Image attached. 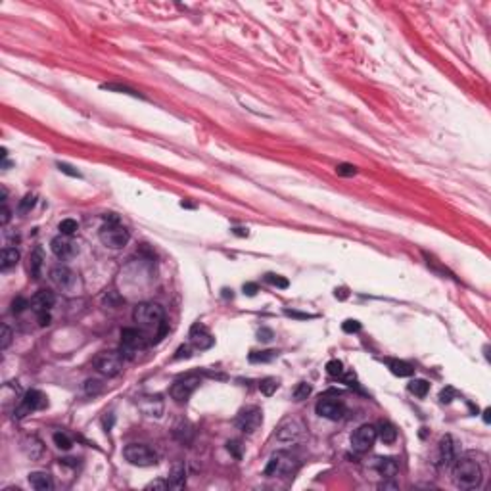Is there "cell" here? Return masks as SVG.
<instances>
[{"instance_id":"1","label":"cell","mask_w":491,"mask_h":491,"mask_svg":"<svg viewBox=\"0 0 491 491\" xmlns=\"http://www.w3.org/2000/svg\"><path fill=\"white\" fill-rule=\"evenodd\" d=\"M455 486L461 490H476L482 484V468L474 459H457L453 467Z\"/></svg>"},{"instance_id":"2","label":"cell","mask_w":491,"mask_h":491,"mask_svg":"<svg viewBox=\"0 0 491 491\" xmlns=\"http://www.w3.org/2000/svg\"><path fill=\"white\" fill-rule=\"evenodd\" d=\"M133 319L135 322L142 328V330H158L163 326V319H165V313H163V307L158 303H138L133 311Z\"/></svg>"},{"instance_id":"3","label":"cell","mask_w":491,"mask_h":491,"mask_svg":"<svg viewBox=\"0 0 491 491\" xmlns=\"http://www.w3.org/2000/svg\"><path fill=\"white\" fill-rule=\"evenodd\" d=\"M123 457L133 465V467H154L158 463V455L154 453L148 445L144 443H129L125 449H123Z\"/></svg>"},{"instance_id":"4","label":"cell","mask_w":491,"mask_h":491,"mask_svg":"<svg viewBox=\"0 0 491 491\" xmlns=\"http://www.w3.org/2000/svg\"><path fill=\"white\" fill-rule=\"evenodd\" d=\"M123 361L125 355L121 351H102L96 359H94V368L98 370L102 376L106 378H113L123 370Z\"/></svg>"},{"instance_id":"5","label":"cell","mask_w":491,"mask_h":491,"mask_svg":"<svg viewBox=\"0 0 491 491\" xmlns=\"http://www.w3.org/2000/svg\"><path fill=\"white\" fill-rule=\"evenodd\" d=\"M129 238V231L119 223H106L100 231V242L111 249H121L123 246H127Z\"/></svg>"},{"instance_id":"6","label":"cell","mask_w":491,"mask_h":491,"mask_svg":"<svg viewBox=\"0 0 491 491\" xmlns=\"http://www.w3.org/2000/svg\"><path fill=\"white\" fill-rule=\"evenodd\" d=\"M297 467L295 457H292L286 451H278L269 459L267 467H265V476H288L292 474Z\"/></svg>"},{"instance_id":"7","label":"cell","mask_w":491,"mask_h":491,"mask_svg":"<svg viewBox=\"0 0 491 491\" xmlns=\"http://www.w3.org/2000/svg\"><path fill=\"white\" fill-rule=\"evenodd\" d=\"M305 430H307L305 424H303L299 418L288 417L278 424L274 436H276L278 442H282V443H295L305 436Z\"/></svg>"},{"instance_id":"8","label":"cell","mask_w":491,"mask_h":491,"mask_svg":"<svg viewBox=\"0 0 491 491\" xmlns=\"http://www.w3.org/2000/svg\"><path fill=\"white\" fill-rule=\"evenodd\" d=\"M202 384V378L198 374H186L183 378L173 382L171 386V397L177 403H184L192 393L196 392Z\"/></svg>"},{"instance_id":"9","label":"cell","mask_w":491,"mask_h":491,"mask_svg":"<svg viewBox=\"0 0 491 491\" xmlns=\"http://www.w3.org/2000/svg\"><path fill=\"white\" fill-rule=\"evenodd\" d=\"M378 434H376V428L372 424H363L353 432L351 436V447L355 453H368L372 449V445L376 442Z\"/></svg>"},{"instance_id":"10","label":"cell","mask_w":491,"mask_h":491,"mask_svg":"<svg viewBox=\"0 0 491 491\" xmlns=\"http://www.w3.org/2000/svg\"><path fill=\"white\" fill-rule=\"evenodd\" d=\"M46 405H48V401H46V395H44V393L38 392V390H29V392L23 395L21 403L17 405L13 417L23 418V417H27V415H31V413H35V411H38V409H44Z\"/></svg>"},{"instance_id":"11","label":"cell","mask_w":491,"mask_h":491,"mask_svg":"<svg viewBox=\"0 0 491 491\" xmlns=\"http://www.w3.org/2000/svg\"><path fill=\"white\" fill-rule=\"evenodd\" d=\"M148 344V336L144 330H136V328H125L121 332V353L125 357L136 353L140 349H144Z\"/></svg>"},{"instance_id":"12","label":"cell","mask_w":491,"mask_h":491,"mask_svg":"<svg viewBox=\"0 0 491 491\" xmlns=\"http://www.w3.org/2000/svg\"><path fill=\"white\" fill-rule=\"evenodd\" d=\"M317 415L322 418H328V420H340L345 415V405L338 399V397H330V395H324L320 397L315 405Z\"/></svg>"},{"instance_id":"13","label":"cell","mask_w":491,"mask_h":491,"mask_svg":"<svg viewBox=\"0 0 491 491\" xmlns=\"http://www.w3.org/2000/svg\"><path fill=\"white\" fill-rule=\"evenodd\" d=\"M261 424H263V413L259 407H247L244 411H240L236 417V426L244 434H253L255 430H259Z\"/></svg>"},{"instance_id":"14","label":"cell","mask_w":491,"mask_h":491,"mask_svg":"<svg viewBox=\"0 0 491 491\" xmlns=\"http://www.w3.org/2000/svg\"><path fill=\"white\" fill-rule=\"evenodd\" d=\"M50 249H52V253H54L58 259H69V257H73L75 253H77V244L71 240V236L60 234V236L52 238V242H50Z\"/></svg>"},{"instance_id":"15","label":"cell","mask_w":491,"mask_h":491,"mask_svg":"<svg viewBox=\"0 0 491 491\" xmlns=\"http://www.w3.org/2000/svg\"><path fill=\"white\" fill-rule=\"evenodd\" d=\"M440 465L443 468H451L455 465V461L459 459L457 457V442L453 440V436H443L440 440Z\"/></svg>"},{"instance_id":"16","label":"cell","mask_w":491,"mask_h":491,"mask_svg":"<svg viewBox=\"0 0 491 491\" xmlns=\"http://www.w3.org/2000/svg\"><path fill=\"white\" fill-rule=\"evenodd\" d=\"M190 342L196 349H209L211 345L215 344V338L208 332V328L204 324L196 322L190 330Z\"/></svg>"},{"instance_id":"17","label":"cell","mask_w":491,"mask_h":491,"mask_svg":"<svg viewBox=\"0 0 491 491\" xmlns=\"http://www.w3.org/2000/svg\"><path fill=\"white\" fill-rule=\"evenodd\" d=\"M56 303V295L54 292H50V290H38L37 294L31 297V309L40 315V313H48L50 309L54 307Z\"/></svg>"},{"instance_id":"18","label":"cell","mask_w":491,"mask_h":491,"mask_svg":"<svg viewBox=\"0 0 491 491\" xmlns=\"http://www.w3.org/2000/svg\"><path fill=\"white\" fill-rule=\"evenodd\" d=\"M50 278H52V282L56 284L58 288L61 290H69L71 286L75 284V272L71 269H67V267H54V269L50 270Z\"/></svg>"},{"instance_id":"19","label":"cell","mask_w":491,"mask_h":491,"mask_svg":"<svg viewBox=\"0 0 491 491\" xmlns=\"http://www.w3.org/2000/svg\"><path fill=\"white\" fill-rule=\"evenodd\" d=\"M138 407L140 411L146 415V417H161L163 413V401H161L160 395H148V397H142L138 401Z\"/></svg>"},{"instance_id":"20","label":"cell","mask_w":491,"mask_h":491,"mask_svg":"<svg viewBox=\"0 0 491 491\" xmlns=\"http://www.w3.org/2000/svg\"><path fill=\"white\" fill-rule=\"evenodd\" d=\"M167 482H169V488H173V490H183L184 488V484H186V465L183 461H177L173 465Z\"/></svg>"},{"instance_id":"21","label":"cell","mask_w":491,"mask_h":491,"mask_svg":"<svg viewBox=\"0 0 491 491\" xmlns=\"http://www.w3.org/2000/svg\"><path fill=\"white\" fill-rule=\"evenodd\" d=\"M372 467L376 468V472H378L384 480L393 478V476L397 474V463H395L393 459H382V457H378V459H374Z\"/></svg>"},{"instance_id":"22","label":"cell","mask_w":491,"mask_h":491,"mask_svg":"<svg viewBox=\"0 0 491 491\" xmlns=\"http://www.w3.org/2000/svg\"><path fill=\"white\" fill-rule=\"evenodd\" d=\"M29 484H31V488L37 491H50L54 488V484H52V478H50L48 472H31L29 474Z\"/></svg>"},{"instance_id":"23","label":"cell","mask_w":491,"mask_h":491,"mask_svg":"<svg viewBox=\"0 0 491 491\" xmlns=\"http://www.w3.org/2000/svg\"><path fill=\"white\" fill-rule=\"evenodd\" d=\"M17 261H19V251L15 247H4L2 249V253H0V269L2 270H10L17 265Z\"/></svg>"},{"instance_id":"24","label":"cell","mask_w":491,"mask_h":491,"mask_svg":"<svg viewBox=\"0 0 491 491\" xmlns=\"http://www.w3.org/2000/svg\"><path fill=\"white\" fill-rule=\"evenodd\" d=\"M388 367H390V370H392L395 376H399V378H407V376H413V374H415V367L409 365V363H405V361L392 359V361H388Z\"/></svg>"},{"instance_id":"25","label":"cell","mask_w":491,"mask_h":491,"mask_svg":"<svg viewBox=\"0 0 491 491\" xmlns=\"http://www.w3.org/2000/svg\"><path fill=\"white\" fill-rule=\"evenodd\" d=\"M376 434H378V438L382 440L384 445H392L397 440V430H395L392 422H382L380 428L376 430Z\"/></svg>"},{"instance_id":"26","label":"cell","mask_w":491,"mask_h":491,"mask_svg":"<svg viewBox=\"0 0 491 491\" xmlns=\"http://www.w3.org/2000/svg\"><path fill=\"white\" fill-rule=\"evenodd\" d=\"M42 249L40 247H35L31 257H29V272L33 278H40V272H42Z\"/></svg>"},{"instance_id":"27","label":"cell","mask_w":491,"mask_h":491,"mask_svg":"<svg viewBox=\"0 0 491 491\" xmlns=\"http://www.w3.org/2000/svg\"><path fill=\"white\" fill-rule=\"evenodd\" d=\"M23 451L31 459H38L42 455V443L38 442L35 436H27L23 440Z\"/></svg>"},{"instance_id":"28","label":"cell","mask_w":491,"mask_h":491,"mask_svg":"<svg viewBox=\"0 0 491 491\" xmlns=\"http://www.w3.org/2000/svg\"><path fill=\"white\" fill-rule=\"evenodd\" d=\"M173 434H175V438H177V440H179L181 443H190L192 436H194V430H192V426H190V424L183 422V424H179L177 428L173 430Z\"/></svg>"},{"instance_id":"29","label":"cell","mask_w":491,"mask_h":491,"mask_svg":"<svg viewBox=\"0 0 491 491\" xmlns=\"http://www.w3.org/2000/svg\"><path fill=\"white\" fill-rule=\"evenodd\" d=\"M430 390V384L426 380H411L409 382V392L417 397H426Z\"/></svg>"},{"instance_id":"30","label":"cell","mask_w":491,"mask_h":491,"mask_svg":"<svg viewBox=\"0 0 491 491\" xmlns=\"http://www.w3.org/2000/svg\"><path fill=\"white\" fill-rule=\"evenodd\" d=\"M54 443H56V447L61 449V451H69L71 445H73L71 438H69L65 432H56V434H54Z\"/></svg>"},{"instance_id":"31","label":"cell","mask_w":491,"mask_h":491,"mask_svg":"<svg viewBox=\"0 0 491 491\" xmlns=\"http://www.w3.org/2000/svg\"><path fill=\"white\" fill-rule=\"evenodd\" d=\"M276 355H278L276 351H251L247 359H249L251 363H269V361H272Z\"/></svg>"},{"instance_id":"32","label":"cell","mask_w":491,"mask_h":491,"mask_svg":"<svg viewBox=\"0 0 491 491\" xmlns=\"http://www.w3.org/2000/svg\"><path fill=\"white\" fill-rule=\"evenodd\" d=\"M278 386H280V382L276 380V378H265V380L259 382V390H261V393H265V395H272V393L278 390Z\"/></svg>"},{"instance_id":"33","label":"cell","mask_w":491,"mask_h":491,"mask_svg":"<svg viewBox=\"0 0 491 491\" xmlns=\"http://www.w3.org/2000/svg\"><path fill=\"white\" fill-rule=\"evenodd\" d=\"M326 372H328L330 376H334V378H342L345 370H344V365H342L340 361L334 359V361H328V363H326Z\"/></svg>"},{"instance_id":"34","label":"cell","mask_w":491,"mask_h":491,"mask_svg":"<svg viewBox=\"0 0 491 491\" xmlns=\"http://www.w3.org/2000/svg\"><path fill=\"white\" fill-rule=\"evenodd\" d=\"M60 234H65V236H71V234H75L77 233V229H79V225H77V221L75 219H63V221L60 223Z\"/></svg>"},{"instance_id":"35","label":"cell","mask_w":491,"mask_h":491,"mask_svg":"<svg viewBox=\"0 0 491 491\" xmlns=\"http://www.w3.org/2000/svg\"><path fill=\"white\" fill-rule=\"evenodd\" d=\"M311 395V386L307 384V382H301V384H297L294 390V399L295 401H303Z\"/></svg>"},{"instance_id":"36","label":"cell","mask_w":491,"mask_h":491,"mask_svg":"<svg viewBox=\"0 0 491 491\" xmlns=\"http://www.w3.org/2000/svg\"><path fill=\"white\" fill-rule=\"evenodd\" d=\"M102 388H104V384L100 380H96V378H88V380L85 382V392L88 393V395H98V393L102 392Z\"/></svg>"},{"instance_id":"37","label":"cell","mask_w":491,"mask_h":491,"mask_svg":"<svg viewBox=\"0 0 491 491\" xmlns=\"http://www.w3.org/2000/svg\"><path fill=\"white\" fill-rule=\"evenodd\" d=\"M102 88H106V90H115V92H121V94H131V96H135V98H142V94H138L136 90L129 88V86H121V85H102Z\"/></svg>"},{"instance_id":"38","label":"cell","mask_w":491,"mask_h":491,"mask_svg":"<svg viewBox=\"0 0 491 491\" xmlns=\"http://www.w3.org/2000/svg\"><path fill=\"white\" fill-rule=\"evenodd\" d=\"M265 282L272 284V286H276V288H288V284H290L284 276H280V274H272V272L265 274Z\"/></svg>"},{"instance_id":"39","label":"cell","mask_w":491,"mask_h":491,"mask_svg":"<svg viewBox=\"0 0 491 491\" xmlns=\"http://www.w3.org/2000/svg\"><path fill=\"white\" fill-rule=\"evenodd\" d=\"M336 173H338L340 177H355L357 167L355 165H351V163H340V165L336 167Z\"/></svg>"},{"instance_id":"40","label":"cell","mask_w":491,"mask_h":491,"mask_svg":"<svg viewBox=\"0 0 491 491\" xmlns=\"http://www.w3.org/2000/svg\"><path fill=\"white\" fill-rule=\"evenodd\" d=\"M33 206H35V196H33V194H27V196H23V200L19 202L17 211H19V213H29V211L33 209Z\"/></svg>"},{"instance_id":"41","label":"cell","mask_w":491,"mask_h":491,"mask_svg":"<svg viewBox=\"0 0 491 491\" xmlns=\"http://www.w3.org/2000/svg\"><path fill=\"white\" fill-rule=\"evenodd\" d=\"M25 307H31V301H27L25 297H15L12 301V313L13 315H17V313H21Z\"/></svg>"},{"instance_id":"42","label":"cell","mask_w":491,"mask_h":491,"mask_svg":"<svg viewBox=\"0 0 491 491\" xmlns=\"http://www.w3.org/2000/svg\"><path fill=\"white\" fill-rule=\"evenodd\" d=\"M10 344H12V330L8 324H2V349H8Z\"/></svg>"},{"instance_id":"43","label":"cell","mask_w":491,"mask_h":491,"mask_svg":"<svg viewBox=\"0 0 491 491\" xmlns=\"http://www.w3.org/2000/svg\"><path fill=\"white\" fill-rule=\"evenodd\" d=\"M342 328H344V332H347V334H353V332L361 330V322H359V320H353V319H347L344 324H342Z\"/></svg>"},{"instance_id":"44","label":"cell","mask_w":491,"mask_h":491,"mask_svg":"<svg viewBox=\"0 0 491 491\" xmlns=\"http://www.w3.org/2000/svg\"><path fill=\"white\" fill-rule=\"evenodd\" d=\"M455 395H457V393H455L453 388L447 386V388H443L442 393H440V401H442V403H451L455 399Z\"/></svg>"},{"instance_id":"45","label":"cell","mask_w":491,"mask_h":491,"mask_svg":"<svg viewBox=\"0 0 491 491\" xmlns=\"http://www.w3.org/2000/svg\"><path fill=\"white\" fill-rule=\"evenodd\" d=\"M227 449H229L236 459H242V445H240V442H229L227 443Z\"/></svg>"},{"instance_id":"46","label":"cell","mask_w":491,"mask_h":491,"mask_svg":"<svg viewBox=\"0 0 491 491\" xmlns=\"http://www.w3.org/2000/svg\"><path fill=\"white\" fill-rule=\"evenodd\" d=\"M58 169H60L61 173H65V175H69V177H81V173L77 171L75 167H71V165H67V163H58Z\"/></svg>"},{"instance_id":"47","label":"cell","mask_w":491,"mask_h":491,"mask_svg":"<svg viewBox=\"0 0 491 491\" xmlns=\"http://www.w3.org/2000/svg\"><path fill=\"white\" fill-rule=\"evenodd\" d=\"M10 217H12V211H10V208L4 204V206H2V213H0V223H2V227H6V225L10 223Z\"/></svg>"},{"instance_id":"48","label":"cell","mask_w":491,"mask_h":491,"mask_svg":"<svg viewBox=\"0 0 491 491\" xmlns=\"http://www.w3.org/2000/svg\"><path fill=\"white\" fill-rule=\"evenodd\" d=\"M169 488V482H163V480H156V482H150L146 486V490H167Z\"/></svg>"},{"instance_id":"49","label":"cell","mask_w":491,"mask_h":491,"mask_svg":"<svg viewBox=\"0 0 491 491\" xmlns=\"http://www.w3.org/2000/svg\"><path fill=\"white\" fill-rule=\"evenodd\" d=\"M288 317H294V319H301V320H305V319H313L315 315H309V313H299V311H290V309H286L284 311Z\"/></svg>"},{"instance_id":"50","label":"cell","mask_w":491,"mask_h":491,"mask_svg":"<svg viewBox=\"0 0 491 491\" xmlns=\"http://www.w3.org/2000/svg\"><path fill=\"white\" fill-rule=\"evenodd\" d=\"M190 355H192V353H190V347H188V345H181V347L177 349V353H175V359H177V361H179V359H188Z\"/></svg>"},{"instance_id":"51","label":"cell","mask_w":491,"mask_h":491,"mask_svg":"<svg viewBox=\"0 0 491 491\" xmlns=\"http://www.w3.org/2000/svg\"><path fill=\"white\" fill-rule=\"evenodd\" d=\"M257 338L261 342H270V340H272V330H269V328H261V330L257 332Z\"/></svg>"},{"instance_id":"52","label":"cell","mask_w":491,"mask_h":491,"mask_svg":"<svg viewBox=\"0 0 491 491\" xmlns=\"http://www.w3.org/2000/svg\"><path fill=\"white\" fill-rule=\"evenodd\" d=\"M257 284H253V282H247V284H244V294H247V295H255L257 294Z\"/></svg>"},{"instance_id":"53","label":"cell","mask_w":491,"mask_h":491,"mask_svg":"<svg viewBox=\"0 0 491 491\" xmlns=\"http://www.w3.org/2000/svg\"><path fill=\"white\" fill-rule=\"evenodd\" d=\"M50 320L52 319H50L48 313H40V315H38V324H40V326H48Z\"/></svg>"},{"instance_id":"54","label":"cell","mask_w":491,"mask_h":491,"mask_svg":"<svg viewBox=\"0 0 491 491\" xmlns=\"http://www.w3.org/2000/svg\"><path fill=\"white\" fill-rule=\"evenodd\" d=\"M233 233L238 236H247V229H233Z\"/></svg>"},{"instance_id":"55","label":"cell","mask_w":491,"mask_h":491,"mask_svg":"<svg viewBox=\"0 0 491 491\" xmlns=\"http://www.w3.org/2000/svg\"><path fill=\"white\" fill-rule=\"evenodd\" d=\"M484 420H486V422H490V409H486V411H484Z\"/></svg>"}]
</instances>
